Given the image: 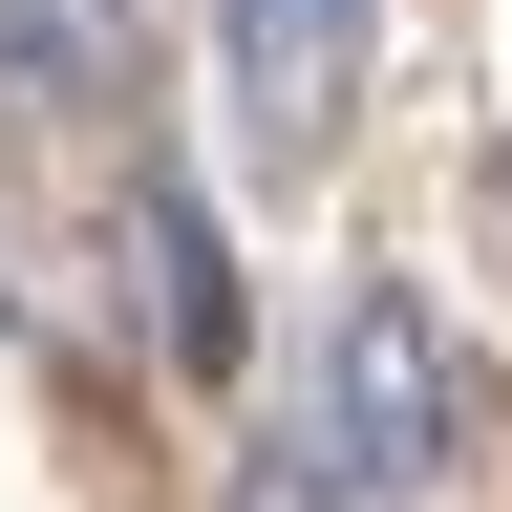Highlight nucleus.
<instances>
[{"label": "nucleus", "mask_w": 512, "mask_h": 512, "mask_svg": "<svg viewBox=\"0 0 512 512\" xmlns=\"http://www.w3.org/2000/svg\"><path fill=\"white\" fill-rule=\"evenodd\" d=\"M320 491H363V512H427L448 470H470V363H448V320L406 278H363L342 320H320Z\"/></svg>", "instance_id": "1"}, {"label": "nucleus", "mask_w": 512, "mask_h": 512, "mask_svg": "<svg viewBox=\"0 0 512 512\" xmlns=\"http://www.w3.org/2000/svg\"><path fill=\"white\" fill-rule=\"evenodd\" d=\"M128 107V0H0V128Z\"/></svg>", "instance_id": "4"}, {"label": "nucleus", "mask_w": 512, "mask_h": 512, "mask_svg": "<svg viewBox=\"0 0 512 512\" xmlns=\"http://www.w3.org/2000/svg\"><path fill=\"white\" fill-rule=\"evenodd\" d=\"M214 64H235L256 171H320L342 107H363V0H214Z\"/></svg>", "instance_id": "2"}, {"label": "nucleus", "mask_w": 512, "mask_h": 512, "mask_svg": "<svg viewBox=\"0 0 512 512\" xmlns=\"http://www.w3.org/2000/svg\"><path fill=\"white\" fill-rule=\"evenodd\" d=\"M128 320H150V363H235V278H214V214L150 171L128 192Z\"/></svg>", "instance_id": "3"}]
</instances>
